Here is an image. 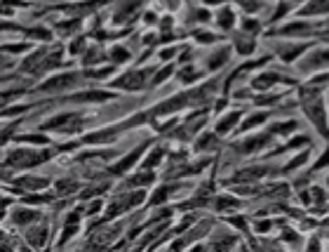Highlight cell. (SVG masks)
Segmentation results:
<instances>
[{
    "instance_id": "6da1fadb",
    "label": "cell",
    "mask_w": 329,
    "mask_h": 252,
    "mask_svg": "<svg viewBox=\"0 0 329 252\" xmlns=\"http://www.w3.org/2000/svg\"><path fill=\"white\" fill-rule=\"evenodd\" d=\"M47 158V154H31V151H14L7 163L10 165H17V167H26V165H38V163H43Z\"/></svg>"
},
{
    "instance_id": "7a4b0ae2",
    "label": "cell",
    "mask_w": 329,
    "mask_h": 252,
    "mask_svg": "<svg viewBox=\"0 0 329 252\" xmlns=\"http://www.w3.org/2000/svg\"><path fill=\"white\" fill-rule=\"evenodd\" d=\"M306 111H308V116H311V120L317 125V128L322 130V132H327V128H324V111H322V104L317 102V99H308L306 102Z\"/></svg>"
},
{
    "instance_id": "3957f363",
    "label": "cell",
    "mask_w": 329,
    "mask_h": 252,
    "mask_svg": "<svg viewBox=\"0 0 329 252\" xmlns=\"http://www.w3.org/2000/svg\"><path fill=\"white\" fill-rule=\"evenodd\" d=\"M45 234H47V224H38V226L29 229V234H26V238H29L31 245L43 247V245H45Z\"/></svg>"
},
{
    "instance_id": "277c9868",
    "label": "cell",
    "mask_w": 329,
    "mask_h": 252,
    "mask_svg": "<svg viewBox=\"0 0 329 252\" xmlns=\"http://www.w3.org/2000/svg\"><path fill=\"white\" fill-rule=\"evenodd\" d=\"M12 219L17 221V224H26V221L36 219V212H33V210H26V208H17L12 212Z\"/></svg>"
},
{
    "instance_id": "5b68a950",
    "label": "cell",
    "mask_w": 329,
    "mask_h": 252,
    "mask_svg": "<svg viewBox=\"0 0 329 252\" xmlns=\"http://www.w3.org/2000/svg\"><path fill=\"white\" fill-rule=\"evenodd\" d=\"M216 21H219L221 29H231L233 21H235V17H233L231 7H224V10H219V14H216Z\"/></svg>"
},
{
    "instance_id": "8992f818",
    "label": "cell",
    "mask_w": 329,
    "mask_h": 252,
    "mask_svg": "<svg viewBox=\"0 0 329 252\" xmlns=\"http://www.w3.org/2000/svg\"><path fill=\"white\" fill-rule=\"evenodd\" d=\"M141 83H144V73H132V75L120 78L118 85H125V87H129V90H136V87H141Z\"/></svg>"
},
{
    "instance_id": "52a82bcc",
    "label": "cell",
    "mask_w": 329,
    "mask_h": 252,
    "mask_svg": "<svg viewBox=\"0 0 329 252\" xmlns=\"http://www.w3.org/2000/svg\"><path fill=\"white\" fill-rule=\"evenodd\" d=\"M73 99H78V102H106V99H111L108 92H83V94H75Z\"/></svg>"
},
{
    "instance_id": "ba28073f",
    "label": "cell",
    "mask_w": 329,
    "mask_h": 252,
    "mask_svg": "<svg viewBox=\"0 0 329 252\" xmlns=\"http://www.w3.org/2000/svg\"><path fill=\"white\" fill-rule=\"evenodd\" d=\"M71 80H73V75H59V78L49 80L47 85H43V90H59V87H66Z\"/></svg>"
},
{
    "instance_id": "9c48e42d",
    "label": "cell",
    "mask_w": 329,
    "mask_h": 252,
    "mask_svg": "<svg viewBox=\"0 0 329 252\" xmlns=\"http://www.w3.org/2000/svg\"><path fill=\"white\" fill-rule=\"evenodd\" d=\"M308 14H320V12H329V0H313L311 5L306 7Z\"/></svg>"
},
{
    "instance_id": "30bf717a",
    "label": "cell",
    "mask_w": 329,
    "mask_h": 252,
    "mask_svg": "<svg viewBox=\"0 0 329 252\" xmlns=\"http://www.w3.org/2000/svg\"><path fill=\"white\" fill-rule=\"evenodd\" d=\"M31 38H40V40H49L52 38V33L47 31V29H31V31H26Z\"/></svg>"
},
{
    "instance_id": "8fae6325",
    "label": "cell",
    "mask_w": 329,
    "mask_h": 252,
    "mask_svg": "<svg viewBox=\"0 0 329 252\" xmlns=\"http://www.w3.org/2000/svg\"><path fill=\"white\" fill-rule=\"evenodd\" d=\"M111 57H113V62H125V59H129V52L127 49H122V47H113Z\"/></svg>"
},
{
    "instance_id": "7c38bea8",
    "label": "cell",
    "mask_w": 329,
    "mask_h": 252,
    "mask_svg": "<svg viewBox=\"0 0 329 252\" xmlns=\"http://www.w3.org/2000/svg\"><path fill=\"white\" fill-rule=\"evenodd\" d=\"M47 184V179H24L21 186H29V189H40V186Z\"/></svg>"
},
{
    "instance_id": "4fadbf2b",
    "label": "cell",
    "mask_w": 329,
    "mask_h": 252,
    "mask_svg": "<svg viewBox=\"0 0 329 252\" xmlns=\"http://www.w3.org/2000/svg\"><path fill=\"white\" fill-rule=\"evenodd\" d=\"M235 120H238V113H231V116H228V118H226V120H224V123L219 125V132H226V130L231 128V125L235 123Z\"/></svg>"
},
{
    "instance_id": "5bb4252c",
    "label": "cell",
    "mask_w": 329,
    "mask_h": 252,
    "mask_svg": "<svg viewBox=\"0 0 329 252\" xmlns=\"http://www.w3.org/2000/svg\"><path fill=\"white\" fill-rule=\"evenodd\" d=\"M226 57H228V52H219V57H212V68H216V66H221V62H224Z\"/></svg>"
},
{
    "instance_id": "9a60e30c",
    "label": "cell",
    "mask_w": 329,
    "mask_h": 252,
    "mask_svg": "<svg viewBox=\"0 0 329 252\" xmlns=\"http://www.w3.org/2000/svg\"><path fill=\"white\" fill-rule=\"evenodd\" d=\"M73 189H75L73 182H68V184L66 182H59V191H73Z\"/></svg>"
},
{
    "instance_id": "2e32d148",
    "label": "cell",
    "mask_w": 329,
    "mask_h": 252,
    "mask_svg": "<svg viewBox=\"0 0 329 252\" xmlns=\"http://www.w3.org/2000/svg\"><path fill=\"white\" fill-rule=\"evenodd\" d=\"M207 3H219V0H207Z\"/></svg>"
}]
</instances>
